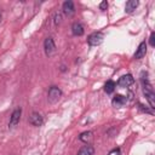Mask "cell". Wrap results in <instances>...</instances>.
I'll use <instances>...</instances> for the list:
<instances>
[{
  "mask_svg": "<svg viewBox=\"0 0 155 155\" xmlns=\"http://www.w3.org/2000/svg\"><path fill=\"white\" fill-rule=\"evenodd\" d=\"M62 94H63V92H62V90L59 87L51 86L48 92H47V99H48L50 103H56V102H58L61 99Z\"/></svg>",
  "mask_w": 155,
  "mask_h": 155,
  "instance_id": "cell-1",
  "label": "cell"
},
{
  "mask_svg": "<svg viewBox=\"0 0 155 155\" xmlns=\"http://www.w3.org/2000/svg\"><path fill=\"white\" fill-rule=\"evenodd\" d=\"M103 39H104V35L102 31H94L87 36V44L90 46H98L103 42Z\"/></svg>",
  "mask_w": 155,
  "mask_h": 155,
  "instance_id": "cell-2",
  "label": "cell"
},
{
  "mask_svg": "<svg viewBox=\"0 0 155 155\" xmlns=\"http://www.w3.org/2000/svg\"><path fill=\"white\" fill-rule=\"evenodd\" d=\"M44 51H45V54L47 57H52L56 53V44H54V40L51 36L45 39V41H44Z\"/></svg>",
  "mask_w": 155,
  "mask_h": 155,
  "instance_id": "cell-3",
  "label": "cell"
},
{
  "mask_svg": "<svg viewBox=\"0 0 155 155\" xmlns=\"http://www.w3.org/2000/svg\"><path fill=\"white\" fill-rule=\"evenodd\" d=\"M21 115H22V109L21 108H16L11 116H10V121H8V127L10 128H13L16 127L18 124H19V120H21Z\"/></svg>",
  "mask_w": 155,
  "mask_h": 155,
  "instance_id": "cell-4",
  "label": "cell"
},
{
  "mask_svg": "<svg viewBox=\"0 0 155 155\" xmlns=\"http://www.w3.org/2000/svg\"><path fill=\"white\" fill-rule=\"evenodd\" d=\"M134 84V78L131 75V74H126V75H122L119 80H117V86L120 87H128L131 85Z\"/></svg>",
  "mask_w": 155,
  "mask_h": 155,
  "instance_id": "cell-5",
  "label": "cell"
},
{
  "mask_svg": "<svg viewBox=\"0 0 155 155\" xmlns=\"http://www.w3.org/2000/svg\"><path fill=\"white\" fill-rule=\"evenodd\" d=\"M62 10H63V13L68 17L73 16L75 13V6H74V2L71 0H67L63 2L62 5Z\"/></svg>",
  "mask_w": 155,
  "mask_h": 155,
  "instance_id": "cell-6",
  "label": "cell"
},
{
  "mask_svg": "<svg viewBox=\"0 0 155 155\" xmlns=\"http://www.w3.org/2000/svg\"><path fill=\"white\" fill-rule=\"evenodd\" d=\"M29 124L33 125V126L40 127V126H42V124H44V117H42L39 113L33 111V113L30 114V116H29Z\"/></svg>",
  "mask_w": 155,
  "mask_h": 155,
  "instance_id": "cell-7",
  "label": "cell"
},
{
  "mask_svg": "<svg viewBox=\"0 0 155 155\" xmlns=\"http://www.w3.org/2000/svg\"><path fill=\"white\" fill-rule=\"evenodd\" d=\"M147 53V42L145 41H142L139 45H138V48L134 52V59H142Z\"/></svg>",
  "mask_w": 155,
  "mask_h": 155,
  "instance_id": "cell-8",
  "label": "cell"
},
{
  "mask_svg": "<svg viewBox=\"0 0 155 155\" xmlns=\"http://www.w3.org/2000/svg\"><path fill=\"white\" fill-rule=\"evenodd\" d=\"M126 102H127V98H126L125 96H122V94H115V96L113 97V99H111V104H113L115 108H121V107H124V105L126 104Z\"/></svg>",
  "mask_w": 155,
  "mask_h": 155,
  "instance_id": "cell-9",
  "label": "cell"
},
{
  "mask_svg": "<svg viewBox=\"0 0 155 155\" xmlns=\"http://www.w3.org/2000/svg\"><path fill=\"white\" fill-rule=\"evenodd\" d=\"M84 33H85L84 25L80 22H74L71 25V34L74 36H81V35H84Z\"/></svg>",
  "mask_w": 155,
  "mask_h": 155,
  "instance_id": "cell-10",
  "label": "cell"
},
{
  "mask_svg": "<svg viewBox=\"0 0 155 155\" xmlns=\"http://www.w3.org/2000/svg\"><path fill=\"white\" fill-rule=\"evenodd\" d=\"M138 5H139V2H138L137 0H128V1L126 2V5H125V12H126V13H132V12H134L136 8L138 7Z\"/></svg>",
  "mask_w": 155,
  "mask_h": 155,
  "instance_id": "cell-11",
  "label": "cell"
},
{
  "mask_svg": "<svg viewBox=\"0 0 155 155\" xmlns=\"http://www.w3.org/2000/svg\"><path fill=\"white\" fill-rule=\"evenodd\" d=\"M79 139H80L81 142L86 143V144H90V143L92 142V139H93V133H92L91 131H85V132H82V133L79 136Z\"/></svg>",
  "mask_w": 155,
  "mask_h": 155,
  "instance_id": "cell-12",
  "label": "cell"
},
{
  "mask_svg": "<svg viewBox=\"0 0 155 155\" xmlns=\"http://www.w3.org/2000/svg\"><path fill=\"white\" fill-rule=\"evenodd\" d=\"M93 154H94V148L92 145H90V144L84 145L78 151V155H93Z\"/></svg>",
  "mask_w": 155,
  "mask_h": 155,
  "instance_id": "cell-13",
  "label": "cell"
},
{
  "mask_svg": "<svg viewBox=\"0 0 155 155\" xmlns=\"http://www.w3.org/2000/svg\"><path fill=\"white\" fill-rule=\"evenodd\" d=\"M115 87H116V84H115L113 80H108V81L104 84V91H105V93H108V94L113 93L114 90H115Z\"/></svg>",
  "mask_w": 155,
  "mask_h": 155,
  "instance_id": "cell-14",
  "label": "cell"
},
{
  "mask_svg": "<svg viewBox=\"0 0 155 155\" xmlns=\"http://www.w3.org/2000/svg\"><path fill=\"white\" fill-rule=\"evenodd\" d=\"M108 155H121V149L120 148H114L108 153Z\"/></svg>",
  "mask_w": 155,
  "mask_h": 155,
  "instance_id": "cell-15",
  "label": "cell"
},
{
  "mask_svg": "<svg viewBox=\"0 0 155 155\" xmlns=\"http://www.w3.org/2000/svg\"><path fill=\"white\" fill-rule=\"evenodd\" d=\"M61 22H62V15H61L59 12H57V13L54 15V24L58 25Z\"/></svg>",
  "mask_w": 155,
  "mask_h": 155,
  "instance_id": "cell-16",
  "label": "cell"
},
{
  "mask_svg": "<svg viewBox=\"0 0 155 155\" xmlns=\"http://www.w3.org/2000/svg\"><path fill=\"white\" fill-rule=\"evenodd\" d=\"M149 44H150V46H155V33L153 31L151 34H150V38H149Z\"/></svg>",
  "mask_w": 155,
  "mask_h": 155,
  "instance_id": "cell-17",
  "label": "cell"
},
{
  "mask_svg": "<svg viewBox=\"0 0 155 155\" xmlns=\"http://www.w3.org/2000/svg\"><path fill=\"white\" fill-rule=\"evenodd\" d=\"M107 7H108V2L104 0V1H102L101 4H99V10H102V11H105L107 10Z\"/></svg>",
  "mask_w": 155,
  "mask_h": 155,
  "instance_id": "cell-18",
  "label": "cell"
},
{
  "mask_svg": "<svg viewBox=\"0 0 155 155\" xmlns=\"http://www.w3.org/2000/svg\"><path fill=\"white\" fill-rule=\"evenodd\" d=\"M1 18H2V17H1V13H0V22H1Z\"/></svg>",
  "mask_w": 155,
  "mask_h": 155,
  "instance_id": "cell-19",
  "label": "cell"
}]
</instances>
